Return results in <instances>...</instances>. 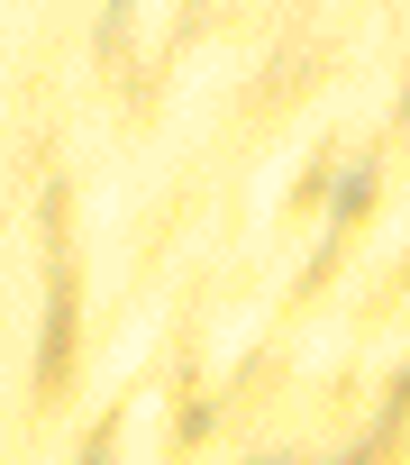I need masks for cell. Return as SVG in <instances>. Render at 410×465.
Wrapping results in <instances>:
<instances>
[{"instance_id":"3957f363","label":"cell","mask_w":410,"mask_h":465,"mask_svg":"<svg viewBox=\"0 0 410 465\" xmlns=\"http://www.w3.org/2000/svg\"><path fill=\"white\" fill-rule=\"evenodd\" d=\"M73 465H110V429H101V438H83V456H73Z\"/></svg>"},{"instance_id":"6da1fadb","label":"cell","mask_w":410,"mask_h":465,"mask_svg":"<svg viewBox=\"0 0 410 465\" xmlns=\"http://www.w3.org/2000/svg\"><path fill=\"white\" fill-rule=\"evenodd\" d=\"M64 356H73V274L55 265V292H46V338H37V383H64Z\"/></svg>"},{"instance_id":"7a4b0ae2","label":"cell","mask_w":410,"mask_h":465,"mask_svg":"<svg viewBox=\"0 0 410 465\" xmlns=\"http://www.w3.org/2000/svg\"><path fill=\"white\" fill-rule=\"evenodd\" d=\"M365 201H374V164H356V173H347V183H337V219H356V210H365Z\"/></svg>"}]
</instances>
